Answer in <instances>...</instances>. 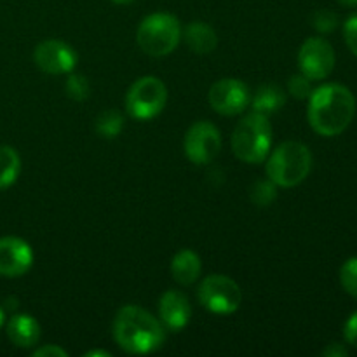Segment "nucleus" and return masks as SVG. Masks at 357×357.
<instances>
[{"label": "nucleus", "mask_w": 357, "mask_h": 357, "mask_svg": "<svg viewBox=\"0 0 357 357\" xmlns=\"http://www.w3.org/2000/svg\"><path fill=\"white\" fill-rule=\"evenodd\" d=\"M356 115V98L342 84H326L312 91L309 98V117L314 131L321 136H338L351 126Z\"/></svg>", "instance_id": "1"}, {"label": "nucleus", "mask_w": 357, "mask_h": 357, "mask_svg": "<svg viewBox=\"0 0 357 357\" xmlns=\"http://www.w3.org/2000/svg\"><path fill=\"white\" fill-rule=\"evenodd\" d=\"M114 338L129 354H150L162 347L166 333L162 323L145 309L126 305L115 316Z\"/></svg>", "instance_id": "2"}, {"label": "nucleus", "mask_w": 357, "mask_h": 357, "mask_svg": "<svg viewBox=\"0 0 357 357\" xmlns=\"http://www.w3.org/2000/svg\"><path fill=\"white\" fill-rule=\"evenodd\" d=\"M272 149V124L267 115L251 112L232 135V150L236 157L248 164H260L268 157Z\"/></svg>", "instance_id": "3"}, {"label": "nucleus", "mask_w": 357, "mask_h": 357, "mask_svg": "<svg viewBox=\"0 0 357 357\" xmlns=\"http://www.w3.org/2000/svg\"><path fill=\"white\" fill-rule=\"evenodd\" d=\"M310 169L312 153L300 142L281 143L267 160V176L278 187H296L309 176Z\"/></svg>", "instance_id": "4"}, {"label": "nucleus", "mask_w": 357, "mask_h": 357, "mask_svg": "<svg viewBox=\"0 0 357 357\" xmlns=\"http://www.w3.org/2000/svg\"><path fill=\"white\" fill-rule=\"evenodd\" d=\"M180 21L167 13H155L146 16L139 23L136 42L145 54L162 58L171 54L180 44Z\"/></svg>", "instance_id": "5"}, {"label": "nucleus", "mask_w": 357, "mask_h": 357, "mask_svg": "<svg viewBox=\"0 0 357 357\" xmlns=\"http://www.w3.org/2000/svg\"><path fill=\"white\" fill-rule=\"evenodd\" d=\"M167 101L166 84L152 75L142 77L126 94V110L136 121H150L164 110Z\"/></svg>", "instance_id": "6"}, {"label": "nucleus", "mask_w": 357, "mask_h": 357, "mask_svg": "<svg viewBox=\"0 0 357 357\" xmlns=\"http://www.w3.org/2000/svg\"><path fill=\"white\" fill-rule=\"evenodd\" d=\"M197 296L204 309L213 314H220V316L234 314L243 302L239 284L234 279L222 274L208 275L199 286Z\"/></svg>", "instance_id": "7"}, {"label": "nucleus", "mask_w": 357, "mask_h": 357, "mask_svg": "<svg viewBox=\"0 0 357 357\" xmlns=\"http://www.w3.org/2000/svg\"><path fill=\"white\" fill-rule=\"evenodd\" d=\"M222 150V136L211 122L199 121L188 128L185 135V153L195 166L213 162Z\"/></svg>", "instance_id": "8"}, {"label": "nucleus", "mask_w": 357, "mask_h": 357, "mask_svg": "<svg viewBox=\"0 0 357 357\" xmlns=\"http://www.w3.org/2000/svg\"><path fill=\"white\" fill-rule=\"evenodd\" d=\"M298 66L307 79H326L335 68V51L330 42L321 37L307 38L300 47Z\"/></svg>", "instance_id": "9"}, {"label": "nucleus", "mask_w": 357, "mask_h": 357, "mask_svg": "<svg viewBox=\"0 0 357 357\" xmlns=\"http://www.w3.org/2000/svg\"><path fill=\"white\" fill-rule=\"evenodd\" d=\"M33 61L42 72L51 75H63L73 72L79 56L72 45L61 40H44L35 47Z\"/></svg>", "instance_id": "10"}, {"label": "nucleus", "mask_w": 357, "mask_h": 357, "mask_svg": "<svg viewBox=\"0 0 357 357\" xmlns=\"http://www.w3.org/2000/svg\"><path fill=\"white\" fill-rule=\"evenodd\" d=\"M209 105L216 114H243L250 105V89L237 79H223L213 84L209 89Z\"/></svg>", "instance_id": "11"}, {"label": "nucleus", "mask_w": 357, "mask_h": 357, "mask_svg": "<svg viewBox=\"0 0 357 357\" xmlns=\"http://www.w3.org/2000/svg\"><path fill=\"white\" fill-rule=\"evenodd\" d=\"M33 265V251L26 241L20 237L0 239V275L21 278Z\"/></svg>", "instance_id": "12"}, {"label": "nucleus", "mask_w": 357, "mask_h": 357, "mask_svg": "<svg viewBox=\"0 0 357 357\" xmlns=\"http://www.w3.org/2000/svg\"><path fill=\"white\" fill-rule=\"evenodd\" d=\"M159 317L164 328L181 331L192 317V307L187 296L180 291H166L159 300Z\"/></svg>", "instance_id": "13"}, {"label": "nucleus", "mask_w": 357, "mask_h": 357, "mask_svg": "<svg viewBox=\"0 0 357 357\" xmlns=\"http://www.w3.org/2000/svg\"><path fill=\"white\" fill-rule=\"evenodd\" d=\"M7 337L16 347L30 349L40 340V324L28 314H16L7 323Z\"/></svg>", "instance_id": "14"}, {"label": "nucleus", "mask_w": 357, "mask_h": 357, "mask_svg": "<svg viewBox=\"0 0 357 357\" xmlns=\"http://www.w3.org/2000/svg\"><path fill=\"white\" fill-rule=\"evenodd\" d=\"M201 258L192 250L180 251L178 255H174L173 261H171V274H173L174 281L181 286L194 284L201 275Z\"/></svg>", "instance_id": "15"}, {"label": "nucleus", "mask_w": 357, "mask_h": 357, "mask_svg": "<svg viewBox=\"0 0 357 357\" xmlns=\"http://www.w3.org/2000/svg\"><path fill=\"white\" fill-rule=\"evenodd\" d=\"M183 38L195 54H209L218 45L216 31L202 21H194V23L188 24L183 31Z\"/></svg>", "instance_id": "16"}, {"label": "nucleus", "mask_w": 357, "mask_h": 357, "mask_svg": "<svg viewBox=\"0 0 357 357\" xmlns=\"http://www.w3.org/2000/svg\"><path fill=\"white\" fill-rule=\"evenodd\" d=\"M286 103V93L279 86L274 84H265L258 87L253 98V112L264 115H272L281 110Z\"/></svg>", "instance_id": "17"}, {"label": "nucleus", "mask_w": 357, "mask_h": 357, "mask_svg": "<svg viewBox=\"0 0 357 357\" xmlns=\"http://www.w3.org/2000/svg\"><path fill=\"white\" fill-rule=\"evenodd\" d=\"M21 171V159L13 146L0 145V190L10 187Z\"/></svg>", "instance_id": "18"}, {"label": "nucleus", "mask_w": 357, "mask_h": 357, "mask_svg": "<svg viewBox=\"0 0 357 357\" xmlns=\"http://www.w3.org/2000/svg\"><path fill=\"white\" fill-rule=\"evenodd\" d=\"M94 128H96V132L101 138H117L119 132L124 128V119H122V115L117 110H107L103 114H100Z\"/></svg>", "instance_id": "19"}, {"label": "nucleus", "mask_w": 357, "mask_h": 357, "mask_svg": "<svg viewBox=\"0 0 357 357\" xmlns=\"http://www.w3.org/2000/svg\"><path fill=\"white\" fill-rule=\"evenodd\" d=\"M275 187L278 185L274 181H257L251 188V201L255 202L260 208H265V206H271L274 202V199L278 197V192H275Z\"/></svg>", "instance_id": "20"}, {"label": "nucleus", "mask_w": 357, "mask_h": 357, "mask_svg": "<svg viewBox=\"0 0 357 357\" xmlns=\"http://www.w3.org/2000/svg\"><path fill=\"white\" fill-rule=\"evenodd\" d=\"M342 288L357 298V257L349 258L340 268Z\"/></svg>", "instance_id": "21"}, {"label": "nucleus", "mask_w": 357, "mask_h": 357, "mask_svg": "<svg viewBox=\"0 0 357 357\" xmlns=\"http://www.w3.org/2000/svg\"><path fill=\"white\" fill-rule=\"evenodd\" d=\"M65 91H66V94L72 98V100H75V101L87 100V96H89V91H91L89 80H87L84 75H70L68 79H66Z\"/></svg>", "instance_id": "22"}, {"label": "nucleus", "mask_w": 357, "mask_h": 357, "mask_svg": "<svg viewBox=\"0 0 357 357\" xmlns=\"http://www.w3.org/2000/svg\"><path fill=\"white\" fill-rule=\"evenodd\" d=\"M312 80L307 79L303 73H298V75H293L288 82V91L293 98L296 100H307L312 94V86H310Z\"/></svg>", "instance_id": "23"}, {"label": "nucleus", "mask_w": 357, "mask_h": 357, "mask_svg": "<svg viewBox=\"0 0 357 357\" xmlns=\"http://www.w3.org/2000/svg\"><path fill=\"white\" fill-rule=\"evenodd\" d=\"M312 26L321 33H330L338 26V16L328 9L317 10L312 16Z\"/></svg>", "instance_id": "24"}, {"label": "nucleus", "mask_w": 357, "mask_h": 357, "mask_svg": "<svg viewBox=\"0 0 357 357\" xmlns=\"http://www.w3.org/2000/svg\"><path fill=\"white\" fill-rule=\"evenodd\" d=\"M344 37L352 54L357 56V14H352V16L345 21Z\"/></svg>", "instance_id": "25"}, {"label": "nucleus", "mask_w": 357, "mask_h": 357, "mask_svg": "<svg viewBox=\"0 0 357 357\" xmlns=\"http://www.w3.org/2000/svg\"><path fill=\"white\" fill-rule=\"evenodd\" d=\"M344 337L349 345H352V347L357 349V310L351 317H349L347 323H345Z\"/></svg>", "instance_id": "26"}, {"label": "nucleus", "mask_w": 357, "mask_h": 357, "mask_svg": "<svg viewBox=\"0 0 357 357\" xmlns=\"http://www.w3.org/2000/svg\"><path fill=\"white\" fill-rule=\"evenodd\" d=\"M68 352L65 349L58 347V345H45V347L37 349L33 352V357H66Z\"/></svg>", "instance_id": "27"}, {"label": "nucleus", "mask_w": 357, "mask_h": 357, "mask_svg": "<svg viewBox=\"0 0 357 357\" xmlns=\"http://www.w3.org/2000/svg\"><path fill=\"white\" fill-rule=\"evenodd\" d=\"M347 354H349V351L342 344H330L323 351L324 357H345Z\"/></svg>", "instance_id": "28"}, {"label": "nucleus", "mask_w": 357, "mask_h": 357, "mask_svg": "<svg viewBox=\"0 0 357 357\" xmlns=\"http://www.w3.org/2000/svg\"><path fill=\"white\" fill-rule=\"evenodd\" d=\"M98 356L110 357L112 354H110V352H107V351H91V352H87V354H86V357H98Z\"/></svg>", "instance_id": "29"}, {"label": "nucleus", "mask_w": 357, "mask_h": 357, "mask_svg": "<svg viewBox=\"0 0 357 357\" xmlns=\"http://www.w3.org/2000/svg\"><path fill=\"white\" fill-rule=\"evenodd\" d=\"M345 7H357V0H338Z\"/></svg>", "instance_id": "30"}, {"label": "nucleus", "mask_w": 357, "mask_h": 357, "mask_svg": "<svg viewBox=\"0 0 357 357\" xmlns=\"http://www.w3.org/2000/svg\"><path fill=\"white\" fill-rule=\"evenodd\" d=\"M3 321H6V314H3V309H2V307H0V328H2Z\"/></svg>", "instance_id": "31"}, {"label": "nucleus", "mask_w": 357, "mask_h": 357, "mask_svg": "<svg viewBox=\"0 0 357 357\" xmlns=\"http://www.w3.org/2000/svg\"><path fill=\"white\" fill-rule=\"evenodd\" d=\"M112 2H114V3H122V6H124V3H131L132 0H112Z\"/></svg>", "instance_id": "32"}]
</instances>
